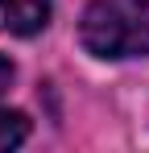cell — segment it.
<instances>
[{
    "instance_id": "obj_4",
    "label": "cell",
    "mask_w": 149,
    "mask_h": 153,
    "mask_svg": "<svg viewBox=\"0 0 149 153\" xmlns=\"http://www.w3.org/2000/svg\"><path fill=\"white\" fill-rule=\"evenodd\" d=\"M8 83H13V62H8V58L0 54V95L8 91Z\"/></svg>"
},
{
    "instance_id": "obj_3",
    "label": "cell",
    "mask_w": 149,
    "mask_h": 153,
    "mask_svg": "<svg viewBox=\"0 0 149 153\" xmlns=\"http://www.w3.org/2000/svg\"><path fill=\"white\" fill-rule=\"evenodd\" d=\"M25 137H29V120H25L21 112H8V108H0V153L17 149Z\"/></svg>"
},
{
    "instance_id": "obj_2",
    "label": "cell",
    "mask_w": 149,
    "mask_h": 153,
    "mask_svg": "<svg viewBox=\"0 0 149 153\" xmlns=\"http://www.w3.org/2000/svg\"><path fill=\"white\" fill-rule=\"evenodd\" d=\"M50 0H0V29L13 37H33L50 25Z\"/></svg>"
},
{
    "instance_id": "obj_1",
    "label": "cell",
    "mask_w": 149,
    "mask_h": 153,
    "mask_svg": "<svg viewBox=\"0 0 149 153\" xmlns=\"http://www.w3.org/2000/svg\"><path fill=\"white\" fill-rule=\"evenodd\" d=\"M79 42L95 58H141L149 54V0H91Z\"/></svg>"
}]
</instances>
